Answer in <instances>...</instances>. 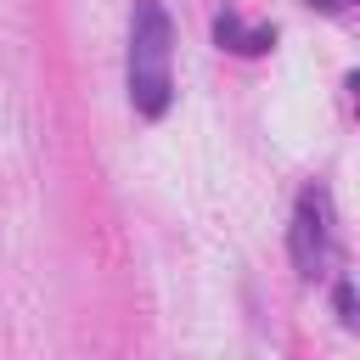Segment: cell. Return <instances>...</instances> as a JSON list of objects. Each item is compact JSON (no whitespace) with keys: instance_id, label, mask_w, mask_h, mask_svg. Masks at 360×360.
<instances>
[{"instance_id":"1","label":"cell","mask_w":360,"mask_h":360,"mask_svg":"<svg viewBox=\"0 0 360 360\" xmlns=\"http://www.w3.org/2000/svg\"><path fill=\"white\" fill-rule=\"evenodd\" d=\"M169 56H174L169 11L158 0H135V17H129V107L141 118H163L169 101H174Z\"/></svg>"},{"instance_id":"2","label":"cell","mask_w":360,"mask_h":360,"mask_svg":"<svg viewBox=\"0 0 360 360\" xmlns=\"http://www.w3.org/2000/svg\"><path fill=\"white\" fill-rule=\"evenodd\" d=\"M332 259V197L321 186L298 191V208H292V264L304 281H315Z\"/></svg>"},{"instance_id":"3","label":"cell","mask_w":360,"mask_h":360,"mask_svg":"<svg viewBox=\"0 0 360 360\" xmlns=\"http://www.w3.org/2000/svg\"><path fill=\"white\" fill-rule=\"evenodd\" d=\"M214 39L231 45V51H242V56H253V51H264L276 34H270V28H242L236 11H219V17H214Z\"/></svg>"},{"instance_id":"4","label":"cell","mask_w":360,"mask_h":360,"mask_svg":"<svg viewBox=\"0 0 360 360\" xmlns=\"http://www.w3.org/2000/svg\"><path fill=\"white\" fill-rule=\"evenodd\" d=\"M338 321H343V326H354V281H349V276L338 281Z\"/></svg>"},{"instance_id":"5","label":"cell","mask_w":360,"mask_h":360,"mask_svg":"<svg viewBox=\"0 0 360 360\" xmlns=\"http://www.w3.org/2000/svg\"><path fill=\"white\" fill-rule=\"evenodd\" d=\"M315 6H321V11H343L349 0H315Z\"/></svg>"}]
</instances>
